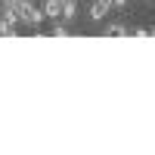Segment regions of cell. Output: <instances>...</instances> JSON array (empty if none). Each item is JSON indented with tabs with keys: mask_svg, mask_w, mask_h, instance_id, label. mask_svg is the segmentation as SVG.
I'll use <instances>...</instances> for the list:
<instances>
[{
	"mask_svg": "<svg viewBox=\"0 0 155 155\" xmlns=\"http://www.w3.org/2000/svg\"><path fill=\"white\" fill-rule=\"evenodd\" d=\"M19 22L25 25V28H41V25H44V6H37L34 3V0H19Z\"/></svg>",
	"mask_w": 155,
	"mask_h": 155,
	"instance_id": "obj_1",
	"label": "cell"
},
{
	"mask_svg": "<svg viewBox=\"0 0 155 155\" xmlns=\"http://www.w3.org/2000/svg\"><path fill=\"white\" fill-rule=\"evenodd\" d=\"M106 12H112V3H109V0H93V3L87 6V19L96 25V22L106 19Z\"/></svg>",
	"mask_w": 155,
	"mask_h": 155,
	"instance_id": "obj_2",
	"label": "cell"
},
{
	"mask_svg": "<svg viewBox=\"0 0 155 155\" xmlns=\"http://www.w3.org/2000/svg\"><path fill=\"white\" fill-rule=\"evenodd\" d=\"M78 3H81V0H62V22H74L78 16H81V12H78Z\"/></svg>",
	"mask_w": 155,
	"mask_h": 155,
	"instance_id": "obj_3",
	"label": "cell"
},
{
	"mask_svg": "<svg viewBox=\"0 0 155 155\" xmlns=\"http://www.w3.org/2000/svg\"><path fill=\"white\" fill-rule=\"evenodd\" d=\"M44 16H47L50 22L62 19V0H44Z\"/></svg>",
	"mask_w": 155,
	"mask_h": 155,
	"instance_id": "obj_4",
	"label": "cell"
},
{
	"mask_svg": "<svg viewBox=\"0 0 155 155\" xmlns=\"http://www.w3.org/2000/svg\"><path fill=\"white\" fill-rule=\"evenodd\" d=\"M106 37H130V28L124 22H109L106 25Z\"/></svg>",
	"mask_w": 155,
	"mask_h": 155,
	"instance_id": "obj_5",
	"label": "cell"
},
{
	"mask_svg": "<svg viewBox=\"0 0 155 155\" xmlns=\"http://www.w3.org/2000/svg\"><path fill=\"white\" fill-rule=\"evenodd\" d=\"M68 34H71V25L62 22V19H56L53 28H50V37H68Z\"/></svg>",
	"mask_w": 155,
	"mask_h": 155,
	"instance_id": "obj_6",
	"label": "cell"
},
{
	"mask_svg": "<svg viewBox=\"0 0 155 155\" xmlns=\"http://www.w3.org/2000/svg\"><path fill=\"white\" fill-rule=\"evenodd\" d=\"M112 9H118V12L127 9V0H112Z\"/></svg>",
	"mask_w": 155,
	"mask_h": 155,
	"instance_id": "obj_7",
	"label": "cell"
},
{
	"mask_svg": "<svg viewBox=\"0 0 155 155\" xmlns=\"http://www.w3.org/2000/svg\"><path fill=\"white\" fill-rule=\"evenodd\" d=\"M134 37H149V28H134Z\"/></svg>",
	"mask_w": 155,
	"mask_h": 155,
	"instance_id": "obj_8",
	"label": "cell"
},
{
	"mask_svg": "<svg viewBox=\"0 0 155 155\" xmlns=\"http://www.w3.org/2000/svg\"><path fill=\"white\" fill-rule=\"evenodd\" d=\"M149 37H155V25H152V28H149Z\"/></svg>",
	"mask_w": 155,
	"mask_h": 155,
	"instance_id": "obj_9",
	"label": "cell"
},
{
	"mask_svg": "<svg viewBox=\"0 0 155 155\" xmlns=\"http://www.w3.org/2000/svg\"><path fill=\"white\" fill-rule=\"evenodd\" d=\"M146 3H155V0H146Z\"/></svg>",
	"mask_w": 155,
	"mask_h": 155,
	"instance_id": "obj_10",
	"label": "cell"
}]
</instances>
